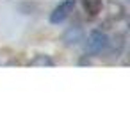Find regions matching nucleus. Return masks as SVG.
<instances>
[{"label": "nucleus", "instance_id": "20e7f679", "mask_svg": "<svg viewBox=\"0 0 130 134\" xmlns=\"http://www.w3.org/2000/svg\"><path fill=\"white\" fill-rule=\"evenodd\" d=\"M84 38H86V32H84V27L80 25V23H75V25H71L68 27L64 34H62V43H64V47H79L80 43L84 41Z\"/></svg>", "mask_w": 130, "mask_h": 134}, {"label": "nucleus", "instance_id": "0eeeda50", "mask_svg": "<svg viewBox=\"0 0 130 134\" xmlns=\"http://www.w3.org/2000/svg\"><path fill=\"white\" fill-rule=\"evenodd\" d=\"M125 2H127V0H125Z\"/></svg>", "mask_w": 130, "mask_h": 134}, {"label": "nucleus", "instance_id": "39448f33", "mask_svg": "<svg viewBox=\"0 0 130 134\" xmlns=\"http://www.w3.org/2000/svg\"><path fill=\"white\" fill-rule=\"evenodd\" d=\"M80 4L89 18H96L103 9V0H80Z\"/></svg>", "mask_w": 130, "mask_h": 134}, {"label": "nucleus", "instance_id": "f03ea898", "mask_svg": "<svg viewBox=\"0 0 130 134\" xmlns=\"http://www.w3.org/2000/svg\"><path fill=\"white\" fill-rule=\"evenodd\" d=\"M125 43H127V38H125V34H121V32H116L112 38L109 36V43H107V47H105V50L102 52L100 57L107 59V61L118 59L121 54H123V50H125Z\"/></svg>", "mask_w": 130, "mask_h": 134}, {"label": "nucleus", "instance_id": "f257e3e1", "mask_svg": "<svg viewBox=\"0 0 130 134\" xmlns=\"http://www.w3.org/2000/svg\"><path fill=\"white\" fill-rule=\"evenodd\" d=\"M86 41V54L91 57H100L102 52L105 50L107 43H109V34L102 29H94L87 34V38H84Z\"/></svg>", "mask_w": 130, "mask_h": 134}, {"label": "nucleus", "instance_id": "423d86ee", "mask_svg": "<svg viewBox=\"0 0 130 134\" xmlns=\"http://www.w3.org/2000/svg\"><path fill=\"white\" fill-rule=\"evenodd\" d=\"M29 66H43V68L46 66V68H50V66H55V61L46 54H38L29 61Z\"/></svg>", "mask_w": 130, "mask_h": 134}, {"label": "nucleus", "instance_id": "7ed1b4c3", "mask_svg": "<svg viewBox=\"0 0 130 134\" xmlns=\"http://www.w3.org/2000/svg\"><path fill=\"white\" fill-rule=\"evenodd\" d=\"M75 7H77V0H62L59 5H55L54 11L50 13V23L59 25L62 21H66L75 13Z\"/></svg>", "mask_w": 130, "mask_h": 134}]
</instances>
